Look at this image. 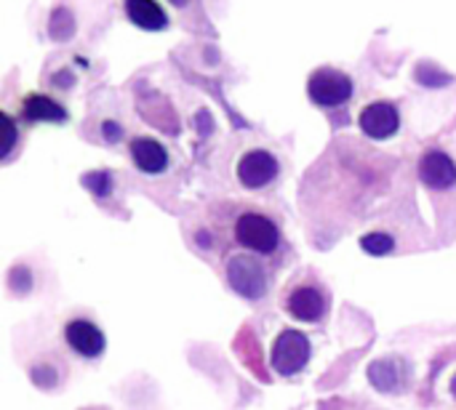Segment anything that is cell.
<instances>
[{"label": "cell", "instance_id": "1", "mask_svg": "<svg viewBox=\"0 0 456 410\" xmlns=\"http://www.w3.org/2000/svg\"><path fill=\"white\" fill-rule=\"evenodd\" d=\"M235 240L254 253H275L281 248V227L259 211H243L235 219Z\"/></svg>", "mask_w": 456, "mask_h": 410}, {"label": "cell", "instance_id": "2", "mask_svg": "<svg viewBox=\"0 0 456 410\" xmlns=\"http://www.w3.org/2000/svg\"><path fill=\"white\" fill-rule=\"evenodd\" d=\"M353 77L337 67H321L307 80V96L315 107L334 109L353 99Z\"/></svg>", "mask_w": 456, "mask_h": 410}, {"label": "cell", "instance_id": "3", "mask_svg": "<svg viewBox=\"0 0 456 410\" xmlns=\"http://www.w3.org/2000/svg\"><path fill=\"white\" fill-rule=\"evenodd\" d=\"M310 355H313V347H310V339L305 334L283 331L273 344L270 363H273V371L278 376H297L310 363Z\"/></svg>", "mask_w": 456, "mask_h": 410}, {"label": "cell", "instance_id": "4", "mask_svg": "<svg viewBox=\"0 0 456 410\" xmlns=\"http://www.w3.org/2000/svg\"><path fill=\"white\" fill-rule=\"evenodd\" d=\"M227 283L243 299H262L267 293V272L248 253H238L227 261Z\"/></svg>", "mask_w": 456, "mask_h": 410}, {"label": "cell", "instance_id": "5", "mask_svg": "<svg viewBox=\"0 0 456 410\" xmlns=\"http://www.w3.org/2000/svg\"><path fill=\"white\" fill-rule=\"evenodd\" d=\"M281 173V163L267 149H248L238 160V181L246 189H265L270 187Z\"/></svg>", "mask_w": 456, "mask_h": 410}, {"label": "cell", "instance_id": "6", "mask_svg": "<svg viewBox=\"0 0 456 410\" xmlns=\"http://www.w3.org/2000/svg\"><path fill=\"white\" fill-rule=\"evenodd\" d=\"M358 125L361 131L374 139V141H385V139H393L401 128V112L393 101H371L361 109V117H358Z\"/></svg>", "mask_w": 456, "mask_h": 410}, {"label": "cell", "instance_id": "7", "mask_svg": "<svg viewBox=\"0 0 456 410\" xmlns=\"http://www.w3.org/2000/svg\"><path fill=\"white\" fill-rule=\"evenodd\" d=\"M419 179L430 189H452L456 184V163L441 149H430L419 160Z\"/></svg>", "mask_w": 456, "mask_h": 410}, {"label": "cell", "instance_id": "8", "mask_svg": "<svg viewBox=\"0 0 456 410\" xmlns=\"http://www.w3.org/2000/svg\"><path fill=\"white\" fill-rule=\"evenodd\" d=\"M64 339L69 344V350L80 358H99L104 352V334L99 326H94L91 320H72L64 328Z\"/></svg>", "mask_w": 456, "mask_h": 410}, {"label": "cell", "instance_id": "9", "mask_svg": "<svg viewBox=\"0 0 456 410\" xmlns=\"http://www.w3.org/2000/svg\"><path fill=\"white\" fill-rule=\"evenodd\" d=\"M128 149H131L134 165H136L142 173H163V171L168 168V152H166V147H163L158 139H152V136H136V139H131Z\"/></svg>", "mask_w": 456, "mask_h": 410}, {"label": "cell", "instance_id": "10", "mask_svg": "<svg viewBox=\"0 0 456 410\" xmlns=\"http://www.w3.org/2000/svg\"><path fill=\"white\" fill-rule=\"evenodd\" d=\"M286 307H289L291 318H297L302 323H318L326 312V299L315 285H299L291 291Z\"/></svg>", "mask_w": 456, "mask_h": 410}, {"label": "cell", "instance_id": "11", "mask_svg": "<svg viewBox=\"0 0 456 410\" xmlns=\"http://www.w3.org/2000/svg\"><path fill=\"white\" fill-rule=\"evenodd\" d=\"M406 363L398 358H385V360H374L369 366V382L374 384V390L385 392V395H395L406 387Z\"/></svg>", "mask_w": 456, "mask_h": 410}, {"label": "cell", "instance_id": "12", "mask_svg": "<svg viewBox=\"0 0 456 410\" xmlns=\"http://www.w3.org/2000/svg\"><path fill=\"white\" fill-rule=\"evenodd\" d=\"M126 16L144 32H163L168 27V13L158 0H123Z\"/></svg>", "mask_w": 456, "mask_h": 410}, {"label": "cell", "instance_id": "13", "mask_svg": "<svg viewBox=\"0 0 456 410\" xmlns=\"http://www.w3.org/2000/svg\"><path fill=\"white\" fill-rule=\"evenodd\" d=\"M21 115L29 120V123H64L67 120V109L51 99V96H43V93H29L24 96L21 101Z\"/></svg>", "mask_w": 456, "mask_h": 410}, {"label": "cell", "instance_id": "14", "mask_svg": "<svg viewBox=\"0 0 456 410\" xmlns=\"http://www.w3.org/2000/svg\"><path fill=\"white\" fill-rule=\"evenodd\" d=\"M361 248H363L366 253H371V256H385V253H393L395 243H393V237L385 235V232H371V235L361 237Z\"/></svg>", "mask_w": 456, "mask_h": 410}, {"label": "cell", "instance_id": "15", "mask_svg": "<svg viewBox=\"0 0 456 410\" xmlns=\"http://www.w3.org/2000/svg\"><path fill=\"white\" fill-rule=\"evenodd\" d=\"M29 376H32L35 387H40V390H53L59 384V374L51 366H35Z\"/></svg>", "mask_w": 456, "mask_h": 410}, {"label": "cell", "instance_id": "16", "mask_svg": "<svg viewBox=\"0 0 456 410\" xmlns=\"http://www.w3.org/2000/svg\"><path fill=\"white\" fill-rule=\"evenodd\" d=\"M0 120H3V157L8 160L13 147H16V123H13V117L8 112H3Z\"/></svg>", "mask_w": 456, "mask_h": 410}, {"label": "cell", "instance_id": "17", "mask_svg": "<svg viewBox=\"0 0 456 410\" xmlns=\"http://www.w3.org/2000/svg\"><path fill=\"white\" fill-rule=\"evenodd\" d=\"M452 395H454V398H456V376H454V379H452Z\"/></svg>", "mask_w": 456, "mask_h": 410}]
</instances>
